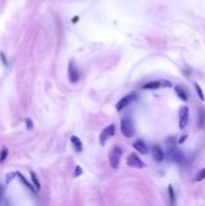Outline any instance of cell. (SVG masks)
<instances>
[{"mask_svg": "<svg viewBox=\"0 0 205 206\" xmlns=\"http://www.w3.org/2000/svg\"><path fill=\"white\" fill-rule=\"evenodd\" d=\"M121 157H122V148L118 147V146H115L110 151V153H109V162H110V165L113 169H117L118 168Z\"/></svg>", "mask_w": 205, "mask_h": 206, "instance_id": "obj_1", "label": "cell"}, {"mask_svg": "<svg viewBox=\"0 0 205 206\" xmlns=\"http://www.w3.org/2000/svg\"><path fill=\"white\" fill-rule=\"evenodd\" d=\"M121 131L125 137H132L134 135V125L129 118H123L121 121Z\"/></svg>", "mask_w": 205, "mask_h": 206, "instance_id": "obj_2", "label": "cell"}, {"mask_svg": "<svg viewBox=\"0 0 205 206\" xmlns=\"http://www.w3.org/2000/svg\"><path fill=\"white\" fill-rule=\"evenodd\" d=\"M127 165L130 166V168H135V169H142V168H145V163L135 153H132V154L128 156V158H127Z\"/></svg>", "mask_w": 205, "mask_h": 206, "instance_id": "obj_3", "label": "cell"}, {"mask_svg": "<svg viewBox=\"0 0 205 206\" xmlns=\"http://www.w3.org/2000/svg\"><path fill=\"white\" fill-rule=\"evenodd\" d=\"M113 134H115V125H113V124L107 125V127L102 130V134H100V136H99L100 145L104 146V145L107 142V140H109V139H111V137L113 136Z\"/></svg>", "mask_w": 205, "mask_h": 206, "instance_id": "obj_4", "label": "cell"}, {"mask_svg": "<svg viewBox=\"0 0 205 206\" xmlns=\"http://www.w3.org/2000/svg\"><path fill=\"white\" fill-rule=\"evenodd\" d=\"M171 86V82L170 81H167V80H162V81H152V82H148L146 85H144V89H158L161 87H170Z\"/></svg>", "mask_w": 205, "mask_h": 206, "instance_id": "obj_5", "label": "cell"}, {"mask_svg": "<svg viewBox=\"0 0 205 206\" xmlns=\"http://www.w3.org/2000/svg\"><path fill=\"white\" fill-rule=\"evenodd\" d=\"M179 127L180 129H184L186 125H187V122H188V107L184 106L180 108V112H179Z\"/></svg>", "mask_w": 205, "mask_h": 206, "instance_id": "obj_6", "label": "cell"}, {"mask_svg": "<svg viewBox=\"0 0 205 206\" xmlns=\"http://www.w3.org/2000/svg\"><path fill=\"white\" fill-rule=\"evenodd\" d=\"M68 75H69V79L73 83L77 82L79 79H80V75H79V69L76 68L75 63L74 62H70L69 64V69H68Z\"/></svg>", "mask_w": 205, "mask_h": 206, "instance_id": "obj_7", "label": "cell"}, {"mask_svg": "<svg viewBox=\"0 0 205 206\" xmlns=\"http://www.w3.org/2000/svg\"><path fill=\"white\" fill-rule=\"evenodd\" d=\"M134 99H135V95H134V94H128V95L123 97V98L117 103V105H116V110H117V111H122L124 107H127Z\"/></svg>", "mask_w": 205, "mask_h": 206, "instance_id": "obj_8", "label": "cell"}, {"mask_svg": "<svg viewBox=\"0 0 205 206\" xmlns=\"http://www.w3.org/2000/svg\"><path fill=\"white\" fill-rule=\"evenodd\" d=\"M133 147L139 152V153H141V154H146L147 152H148V150H147V146H146V143L144 142V141H141V140H139V141H135L134 143H133Z\"/></svg>", "mask_w": 205, "mask_h": 206, "instance_id": "obj_9", "label": "cell"}, {"mask_svg": "<svg viewBox=\"0 0 205 206\" xmlns=\"http://www.w3.org/2000/svg\"><path fill=\"white\" fill-rule=\"evenodd\" d=\"M152 154H153V158H155L156 162H162L164 159V153H163V151H162V148L159 146H153Z\"/></svg>", "mask_w": 205, "mask_h": 206, "instance_id": "obj_10", "label": "cell"}, {"mask_svg": "<svg viewBox=\"0 0 205 206\" xmlns=\"http://www.w3.org/2000/svg\"><path fill=\"white\" fill-rule=\"evenodd\" d=\"M70 141H71V143H73V146H74V148H75L76 152H81V151L83 150V145H82L81 140H80L77 136L73 135V136L70 137Z\"/></svg>", "mask_w": 205, "mask_h": 206, "instance_id": "obj_11", "label": "cell"}, {"mask_svg": "<svg viewBox=\"0 0 205 206\" xmlns=\"http://www.w3.org/2000/svg\"><path fill=\"white\" fill-rule=\"evenodd\" d=\"M198 127L204 128L205 127V111L204 108H199L198 111Z\"/></svg>", "mask_w": 205, "mask_h": 206, "instance_id": "obj_12", "label": "cell"}, {"mask_svg": "<svg viewBox=\"0 0 205 206\" xmlns=\"http://www.w3.org/2000/svg\"><path fill=\"white\" fill-rule=\"evenodd\" d=\"M175 91H176V94H177V95H179V97H180L184 101H186V100H187V94L185 93V91H184L181 87L176 86V87H175Z\"/></svg>", "mask_w": 205, "mask_h": 206, "instance_id": "obj_13", "label": "cell"}, {"mask_svg": "<svg viewBox=\"0 0 205 206\" xmlns=\"http://www.w3.org/2000/svg\"><path fill=\"white\" fill-rule=\"evenodd\" d=\"M30 176H31V180H33V182H34V185H35V188L36 189H40L41 188V186H40V182H39V180H37V176L35 175V172H30Z\"/></svg>", "mask_w": 205, "mask_h": 206, "instance_id": "obj_14", "label": "cell"}, {"mask_svg": "<svg viewBox=\"0 0 205 206\" xmlns=\"http://www.w3.org/2000/svg\"><path fill=\"white\" fill-rule=\"evenodd\" d=\"M7 154H8V151H7L6 147H4L1 150V152H0V163H4L5 162V159L7 158Z\"/></svg>", "mask_w": 205, "mask_h": 206, "instance_id": "obj_15", "label": "cell"}, {"mask_svg": "<svg viewBox=\"0 0 205 206\" xmlns=\"http://www.w3.org/2000/svg\"><path fill=\"white\" fill-rule=\"evenodd\" d=\"M204 179H205V169H202V170L197 174L196 181H202V180H204Z\"/></svg>", "mask_w": 205, "mask_h": 206, "instance_id": "obj_16", "label": "cell"}, {"mask_svg": "<svg viewBox=\"0 0 205 206\" xmlns=\"http://www.w3.org/2000/svg\"><path fill=\"white\" fill-rule=\"evenodd\" d=\"M196 91H197V93H198V95H199L200 100H202V101H204L205 97H204V94H203V91H202V88L199 87V85H196Z\"/></svg>", "mask_w": 205, "mask_h": 206, "instance_id": "obj_17", "label": "cell"}, {"mask_svg": "<svg viewBox=\"0 0 205 206\" xmlns=\"http://www.w3.org/2000/svg\"><path fill=\"white\" fill-rule=\"evenodd\" d=\"M168 192H169V198H170V203L171 204H175V197H174V189H173V187L171 186H169V189H168Z\"/></svg>", "mask_w": 205, "mask_h": 206, "instance_id": "obj_18", "label": "cell"}, {"mask_svg": "<svg viewBox=\"0 0 205 206\" xmlns=\"http://www.w3.org/2000/svg\"><path fill=\"white\" fill-rule=\"evenodd\" d=\"M25 123H27V128L30 130V129H33V123H31V121H30V118H25Z\"/></svg>", "mask_w": 205, "mask_h": 206, "instance_id": "obj_19", "label": "cell"}, {"mask_svg": "<svg viewBox=\"0 0 205 206\" xmlns=\"http://www.w3.org/2000/svg\"><path fill=\"white\" fill-rule=\"evenodd\" d=\"M186 137H187V136H186V135H184V136H182V137H181V139L179 140V142H180V143H182V142H185V140H186Z\"/></svg>", "mask_w": 205, "mask_h": 206, "instance_id": "obj_20", "label": "cell"}, {"mask_svg": "<svg viewBox=\"0 0 205 206\" xmlns=\"http://www.w3.org/2000/svg\"><path fill=\"white\" fill-rule=\"evenodd\" d=\"M81 172H82V170L80 169V166H76V175L77 174H81Z\"/></svg>", "mask_w": 205, "mask_h": 206, "instance_id": "obj_21", "label": "cell"}, {"mask_svg": "<svg viewBox=\"0 0 205 206\" xmlns=\"http://www.w3.org/2000/svg\"><path fill=\"white\" fill-rule=\"evenodd\" d=\"M1 199H2V188L0 186V204H1Z\"/></svg>", "mask_w": 205, "mask_h": 206, "instance_id": "obj_22", "label": "cell"}]
</instances>
